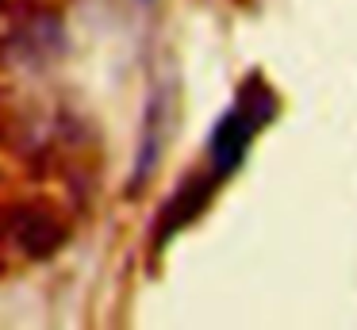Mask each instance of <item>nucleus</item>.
<instances>
[{
  "instance_id": "f257e3e1",
  "label": "nucleus",
  "mask_w": 357,
  "mask_h": 330,
  "mask_svg": "<svg viewBox=\"0 0 357 330\" xmlns=\"http://www.w3.org/2000/svg\"><path fill=\"white\" fill-rule=\"evenodd\" d=\"M250 135H254V123H250L238 107L219 119V127L211 130V161H215L219 173H234V169L242 165Z\"/></svg>"
},
{
  "instance_id": "f03ea898",
  "label": "nucleus",
  "mask_w": 357,
  "mask_h": 330,
  "mask_svg": "<svg viewBox=\"0 0 357 330\" xmlns=\"http://www.w3.org/2000/svg\"><path fill=\"white\" fill-rule=\"evenodd\" d=\"M16 234H20V242H24V250L31 253V257H47V253L62 242V227H58V219H50L47 211H27L24 219H20Z\"/></svg>"
},
{
  "instance_id": "7ed1b4c3",
  "label": "nucleus",
  "mask_w": 357,
  "mask_h": 330,
  "mask_svg": "<svg viewBox=\"0 0 357 330\" xmlns=\"http://www.w3.org/2000/svg\"><path fill=\"white\" fill-rule=\"evenodd\" d=\"M204 204H208V181H192L188 188H181L162 215V238H169L177 227H185L188 219H196Z\"/></svg>"
},
{
  "instance_id": "20e7f679",
  "label": "nucleus",
  "mask_w": 357,
  "mask_h": 330,
  "mask_svg": "<svg viewBox=\"0 0 357 330\" xmlns=\"http://www.w3.org/2000/svg\"><path fill=\"white\" fill-rule=\"evenodd\" d=\"M238 112L246 115L254 127H261V123H269L273 115H277V96L265 89V81L250 77V81L242 84V107H238Z\"/></svg>"
}]
</instances>
